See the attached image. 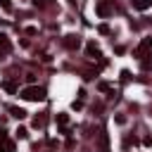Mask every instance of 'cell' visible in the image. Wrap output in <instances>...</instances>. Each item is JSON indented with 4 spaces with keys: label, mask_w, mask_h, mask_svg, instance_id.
I'll return each instance as SVG.
<instances>
[{
    "label": "cell",
    "mask_w": 152,
    "mask_h": 152,
    "mask_svg": "<svg viewBox=\"0 0 152 152\" xmlns=\"http://www.w3.org/2000/svg\"><path fill=\"white\" fill-rule=\"evenodd\" d=\"M43 95H45L43 88H29V90H24V98L26 100H43Z\"/></svg>",
    "instance_id": "obj_1"
}]
</instances>
